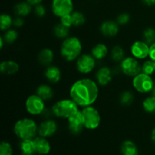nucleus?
Returning a JSON list of instances; mask_svg holds the SVG:
<instances>
[{"label": "nucleus", "instance_id": "1", "mask_svg": "<svg viewBox=\"0 0 155 155\" xmlns=\"http://www.w3.org/2000/svg\"><path fill=\"white\" fill-rule=\"evenodd\" d=\"M98 84L89 78L77 80L70 89V97L79 107L91 106L96 101L98 97Z\"/></svg>", "mask_w": 155, "mask_h": 155}, {"label": "nucleus", "instance_id": "2", "mask_svg": "<svg viewBox=\"0 0 155 155\" xmlns=\"http://www.w3.org/2000/svg\"><path fill=\"white\" fill-rule=\"evenodd\" d=\"M83 45L77 36H68L61 45V54L67 61H75L81 55Z\"/></svg>", "mask_w": 155, "mask_h": 155}, {"label": "nucleus", "instance_id": "3", "mask_svg": "<svg viewBox=\"0 0 155 155\" xmlns=\"http://www.w3.org/2000/svg\"><path fill=\"white\" fill-rule=\"evenodd\" d=\"M14 132L21 140L33 139L38 133V126L33 119L23 118L15 123Z\"/></svg>", "mask_w": 155, "mask_h": 155}, {"label": "nucleus", "instance_id": "4", "mask_svg": "<svg viewBox=\"0 0 155 155\" xmlns=\"http://www.w3.org/2000/svg\"><path fill=\"white\" fill-rule=\"evenodd\" d=\"M78 107L77 103L71 98H64L54 103L51 111L57 117L68 119L80 110Z\"/></svg>", "mask_w": 155, "mask_h": 155}, {"label": "nucleus", "instance_id": "5", "mask_svg": "<svg viewBox=\"0 0 155 155\" xmlns=\"http://www.w3.org/2000/svg\"><path fill=\"white\" fill-rule=\"evenodd\" d=\"M85 128L93 130L98 128L101 124V116L95 107L93 106L85 107L81 110Z\"/></svg>", "mask_w": 155, "mask_h": 155}, {"label": "nucleus", "instance_id": "6", "mask_svg": "<svg viewBox=\"0 0 155 155\" xmlns=\"http://www.w3.org/2000/svg\"><path fill=\"white\" fill-rule=\"evenodd\" d=\"M133 86L137 92L145 94L152 92L154 83L151 76L141 72L133 77Z\"/></svg>", "mask_w": 155, "mask_h": 155}, {"label": "nucleus", "instance_id": "7", "mask_svg": "<svg viewBox=\"0 0 155 155\" xmlns=\"http://www.w3.org/2000/svg\"><path fill=\"white\" fill-rule=\"evenodd\" d=\"M25 107L30 115L36 116L42 114L45 110V101L36 94L31 95L26 100Z\"/></svg>", "mask_w": 155, "mask_h": 155}, {"label": "nucleus", "instance_id": "8", "mask_svg": "<svg viewBox=\"0 0 155 155\" xmlns=\"http://www.w3.org/2000/svg\"><path fill=\"white\" fill-rule=\"evenodd\" d=\"M120 69L125 75L128 77H136L142 72V65L138 59L133 56L124 58L120 62Z\"/></svg>", "mask_w": 155, "mask_h": 155}, {"label": "nucleus", "instance_id": "9", "mask_svg": "<svg viewBox=\"0 0 155 155\" xmlns=\"http://www.w3.org/2000/svg\"><path fill=\"white\" fill-rule=\"evenodd\" d=\"M51 11L58 18L71 15L74 12L73 0H52Z\"/></svg>", "mask_w": 155, "mask_h": 155}, {"label": "nucleus", "instance_id": "10", "mask_svg": "<svg viewBox=\"0 0 155 155\" xmlns=\"http://www.w3.org/2000/svg\"><path fill=\"white\" fill-rule=\"evenodd\" d=\"M96 59L89 54H83L77 59V69L80 74H87L92 72L95 68Z\"/></svg>", "mask_w": 155, "mask_h": 155}, {"label": "nucleus", "instance_id": "11", "mask_svg": "<svg viewBox=\"0 0 155 155\" xmlns=\"http://www.w3.org/2000/svg\"><path fill=\"white\" fill-rule=\"evenodd\" d=\"M130 51L133 57L136 59H145L149 57L150 45L142 41H136L133 42L130 48Z\"/></svg>", "mask_w": 155, "mask_h": 155}, {"label": "nucleus", "instance_id": "12", "mask_svg": "<svg viewBox=\"0 0 155 155\" xmlns=\"http://www.w3.org/2000/svg\"><path fill=\"white\" fill-rule=\"evenodd\" d=\"M68 130L73 135L80 134L83 128H85L81 110H79L77 113L68 118Z\"/></svg>", "mask_w": 155, "mask_h": 155}, {"label": "nucleus", "instance_id": "13", "mask_svg": "<svg viewBox=\"0 0 155 155\" xmlns=\"http://www.w3.org/2000/svg\"><path fill=\"white\" fill-rule=\"evenodd\" d=\"M58 130V124L53 120H45L38 126V134L44 138L51 137Z\"/></svg>", "mask_w": 155, "mask_h": 155}, {"label": "nucleus", "instance_id": "14", "mask_svg": "<svg viewBox=\"0 0 155 155\" xmlns=\"http://www.w3.org/2000/svg\"><path fill=\"white\" fill-rule=\"evenodd\" d=\"M95 79H96V83L99 86H107L112 81L113 73L108 67H101L96 72Z\"/></svg>", "mask_w": 155, "mask_h": 155}, {"label": "nucleus", "instance_id": "15", "mask_svg": "<svg viewBox=\"0 0 155 155\" xmlns=\"http://www.w3.org/2000/svg\"><path fill=\"white\" fill-rule=\"evenodd\" d=\"M119 24L114 21H105L100 26V32L106 37H114L119 33Z\"/></svg>", "mask_w": 155, "mask_h": 155}, {"label": "nucleus", "instance_id": "16", "mask_svg": "<svg viewBox=\"0 0 155 155\" xmlns=\"http://www.w3.org/2000/svg\"><path fill=\"white\" fill-rule=\"evenodd\" d=\"M34 144L35 151L39 154H48L51 151V145L46 138L38 136L33 139Z\"/></svg>", "mask_w": 155, "mask_h": 155}, {"label": "nucleus", "instance_id": "17", "mask_svg": "<svg viewBox=\"0 0 155 155\" xmlns=\"http://www.w3.org/2000/svg\"><path fill=\"white\" fill-rule=\"evenodd\" d=\"M45 77L49 83H57L61 78V72L58 67L55 65H49L45 71Z\"/></svg>", "mask_w": 155, "mask_h": 155}, {"label": "nucleus", "instance_id": "18", "mask_svg": "<svg viewBox=\"0 0 155 155\" xmlns=\"http://www.w3.org/2000/svg\"><path fill=\"white\" fill-rule=\"evenodd\" d=\"M54 57V54L52 50L48 48H45L39 51L37 58L40 64L48 67L52 63Z\"/></svg>", "mask_w": 155, "mask_h": 155}, {"label": "nucleus", "instance_id": "19", "mask_svg": "<svg viewBox=\"0 0 155 155\" xmlns=\"http://www.w3.org/2000/svg\"><path fill=\"white\" fill-rule=\"evenodd\" d=\"M19 71V64L14 61H3L0 64V71L6 75H12Z\"/></svg>", "mask_w": 155, "mask_h": 155}, {"label": "nucleus", "instance_id": "20", "mask_svg": "<svg viewBox=\"0 0 155 155\" xmlns=\"http://www.w3.org/2000/svg\"><path fill=\"white\" fill-rule=\"evenodd\" d=\"M108 54V48L104 43H98L94 45L91 51V54L96 60H101L104 58Z\"/></svg>", "mask_w": 155, "mask_h": 155}, {"label": "nucleus", "instance_id": "21", "mask_svg": "<svg viewBox=\"0 0 155 155\" xmlns=\"http://www.w3.org/2000/svg\"><path fill=\"white\" fill-rule=\"evenodd\" d=\"M32 11V5L30 3L26 2H21L15 5L14 8V12L17 16L26 17L30 14Z\"/></svg>", "mask_w": 155, "mask_h": 155}, {"label": "nucleus", "instance_id": "22", "mask_svg": "<svg viewBox=\"0 0 155 155\" xmlns=\"http://www.w3.org/2000/svg\"><path fill=\"white\" fill-rule=\"evenodd\" d=\"M36 95H39L44 101H47L53 98L54 92L50 86L47 84H42L36 89Z\"/></svg>", "mask_w": 155, "mask_h": 155}, {"label": "nucleus", "instance_id": "23", "mask_svg": "<svg viewBox=\"0 0 155 155\" xmlns=\"http://www.w3.org/2000/svg\"><path fill=\"white\" fill-rule=\"evenodd\" d=\"M121 153L123 155H139V149L134 142L127 140L121 145Z\"/></svg>", "mask_w": 155, "mask_h": 155}, {"label": "nucleus", "instance_id": "24", "mask_svg": "<svg viewBox=\"0 0 155 155\" xmlns=\"http://www.w3.org/2000/svg\"><path fill=\"white\" fill-rule=\"evenodd\" d=\"M54 35L58 39H66L69 36L70 28L64 26L61 23H59L54 25L53 27Z\"/></svg>", "mask_w": 155, "mask_h": 155}, {"label": "nucleus", "instance_id": "25", "mask_svg": "<svg viewBox=\"0 0 155 155\" xmlns=\"http://www.w3.org/2000/svg\"><path fill=\"white\" fill-rule=\"evenodd\" d=\"M20 148L21 150V152L24 154H34L36 153L33 139L21 140V144H20Z\"/></svg>", "mask_w": 155, "mask_h": 155}, {"label": "nucleus", "instance_id": "26", "mask_svg": "<svg viewBox=\"0 0 155 155\" xmlns=\"http://www.w3.org/2000/svg\"><path fill=\"white\" fill-rule=\"evenodd\" d=\"M111 59L115 62H121L125 58V52L124 48L120 45H115L113 47L110 52Z\"/></svg>", "mask_w": 155, "mask_h": 155}, {"label": "nucleus", "instance_id": "27", "mask_svg": "<svg viewBox=\"0 0 155 155\" xmlns=\"http://www.w3.org/2000/svg\"><path fill=\"white\" fill-rule=\"evenodd\" d=\"M142 107L144 110L147 113L154 114L155 113V96L148 97L145 98L142 102Z\"/></svg>", "mask_w": 155, "mask_h": 155}, {"label": "nucleus", "instance_id": "28", "mask_svg": "<svg viewBox=\"0 0 155 155\" xmlns=\"http://www.w3.org/2000/svg\"><path fill=\"white\" fill-rule=\"evenodd\" d=\"M13 25V19L11 15L8 14H2L0 16V28L2 31H6Z\"/></svg>", "mask_w": 155, "mask_h": 155}, {"label": "nucleus", "instance_id": "29", "mask_svg": "<svg viewBox=\"0 0 155 155\" xmlns=\"http://www.w3.org/2000/svg\"><path fill=\"white\" fill-rule=\"evenodd\" d=\"M3 38L5 43L7 44H12L18 39V33L15 29H8L6 31H5V33L3 36H2Z\"/></svg>", "mask_w": 155, "mask_h": 155}, {"label": "nucleus", "instance_id": "30", "mask_svg": "<svg viewBox=\"0 0 155 155\" xmlns=\"http://www.w3.org/2000/svg\"><path fill=\"white\" fill-rule=\"evenodd\" d=\"M134 101V95L130 91H124L120 95V102L123 106H130Z\"/></svg>", "mask_w": 155, "mask_h": 155}, {"label": "nucleus", "instance_id": "31", "mask_svg": "<svg viewBox=\"0 0 155 155\" xmlns=\"http://www.w3.org/2000/svg\"><path fill=\"white\" fill-rule=\"evenodd\" d=\"M142 39L149 45L155 42V30L151 27L145 29L142 33Z\"/></svg>", "mask_w": 155, "mask_h": 155}, {"label": "nucleus", "instance_id": "32", "mask_svg": "<svg viewBox=\"0 0 155 155\" xmlns=\"http://www.w3.org/2000/svg\"><path fill=\"white\" fill-rule=\"evenodd\" d=\"M71 18H72L73 24L74 27H80L83 25L86 22V18L82 12L75 11L71 13Z\"/></svg>", "mask_w": 155, "mask_h": 155}, {"label": "nucleus", "instance_id": "33", "mask_svg": "<svg viewBox=\"0 0 155 155\" xmlns=\"http://www.w3.org/2000/svg\"><path fill=\"white\" fill-rule=\"evenodd\" d=\"M142 72L148 75H152L155 73V61L150 59L145 61L142 65Z\"/></svg>", "mask_w": 155, "mask_h": 155}, {"label": "nucleus", "instance_id": "34", "mask_svg": "<svg viewBox=\"0 0 155 155\" xmlns=\"http://www.w3.org/2000/svg\"><path fill=\"white\" fill-rule=\"evenodd\" d=\"M13 149L11 144L8 142H2L0 145V155H12Z\"/></svg>", "mask_w": 155, "mask_h": 155}, {"label": "nucleus", "instance_id": "35", "mask_svg": "<svg viewBox=\"0 0 155 155\" xmlns=\"http://www.w3.org/2000/svg\"><path fill=\"white\" fill-rule=\"evenodd\" d=\"M33 12H34L35 15L38 18H43L46 14V9H45V6L42 5V4H38L36 5H34V8H33Z\"/></svg>", "mask_w": 155, "mask_h": 155}, {"label": "nucleus", "instance_id": "36", "mask_svg": "<svg viewBox=\"0 0 155 155\" xmlns=\"http://www.w3.org/2000/svg\"><path fill=\"white\" fill-rule=\"evenodd\" d=\"M130 21V15L127 13H122L118 15L117 22L119 25L124 26L128 24Z\"/></svg>", "mask_w": 155, "mask_h": 155}, {"label": "nucleus", "instance_id": "37", "mask_svg": "<svg viewBox=\"0 0 155 155\" xmlns=\"http://www.w3.org/2000/svg\"><path fill=\"white\" fill-rule=\"evenodd\" d=\"M60 23H61L64 26L68 27V28H71V27H73L74 24H73L71 14V15H65V16H63L61 17V18H60Z\"/></svg>", "mask_w": 155, "mask_h": 155}, {"label": "nucleus", "instance_id": "38", "mask_svg": "<svg viewBox=\"0 0 155 155\" xmlns=\"http://www.w3.org/2000/svg\"><path fill=\"white\" fill-rule=\"evenodd\" d=\"M24 24V19L22 18V17L17 16V18H15V19H13V25L15 27H21Z\"/></svg>", "mask_w": 155, "mask_h": 155}, {"label": "nucleus", "instance_id": "39", "mask_svg": "<svg viewBox=\"0 0 155 155\" xmlns=\"http://www.w3.org/2000/svg\"><path fill=\"white\" fill-rule=\"evenodd\" d=\"M149 58L150 59L155 61V42L152 45H150V51H149Z\"/></svg>", "mask_w": 155, "mask_h": 155}, {"label": "nucleus", "instance_id": "40", "mask_svg": "<svg viewBox=\"0 0 155 155\" xmlns=\"http://www.w3.org/2000/svg\"><path fill=\"white\" fill-rule=\"evenodd\" d=\"M142 1L147 6H153L155 5V0H142Z\"/></svg>", "mask_w": 155, "mask_h": 155}, {"label": "nucleus", "instance_id": "41", "mask_svg": "<svg viewBox=\"0 0 155 155\" xmlns=\"http://www.w3.org/2000/svg\"><path fill=\"white\" fill-rule=\"evenodd\" d=\"M28 3H30L31 5H36L38 4H40L42 0H26Z\"/></svg>", "mask_w": 155, "mask_h": 155}, {"label": "nucleus", "instance_id": "42", "mask_svg": "<svg viewBox=\"0 0 155 155\" xmlns=\"http://www.w3.org/2000/svg\"><path fill=\"white\" fill-rule=\"evenodd\" d=\"M151 139H152L153 142L155 143V127L154 130H152V132H151Z\"/></svg>", "mask_w": 155, "mask_h": 155}, {"label": "nucleus", "instance_id": "43", "mask_svg": "<svg viewBox=\"0 0 155 155\" xmlns=\"http://www.w3.org/2000/svg\"><path fill=\"white\" fill-rule=\"evenodd\" d=\"M4 42L5 43V42L4 41L3 38L2 36H0V48H2L4 46Z\"/></svg>", "mask_w": 155, "mask_h": 155}, {"label": "nucleus", "instance_id": "44", "mask_svg": "<svg viewBox=\"0 0 155 155\" xmlns=\"http://www.w3.org/2000/svg\"><path fill=\"white\" fill-rule=\"evenodd\" d=\"M152 95H154V96H155V85H154V89H153V90H152Z\"/></svg>", "mask_w": 155, "mask_h": 155}, {"label": "nucleus", "instance_id": "45", "mask_svg": "<svg viewBox=\"0 0 155 155\" xmlns=\"http://www.w3.org/2000/svg\"><path fill=\"white\" fill-rule=\"evenodd\" d=\"M21 155H34V154H24V153H22V154Z\"/></svg>", "mask_w": 155, "mask_h": 155}]
</instances>
